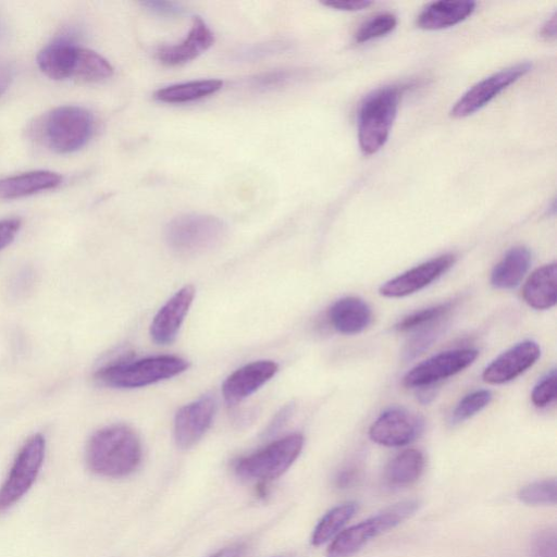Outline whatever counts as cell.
<instances>
[{"label":"cell","mask_w":557,"mask_h":557,"mask_svg":"<svg viewBox=\"0 0 557 557\" xmlns=\"http://www.w3.org/2000/svg\"><path fill=\"white\" fill-rule=\"evenodd\" d=\"M299 73L295 70H273L255 75L248 79V86L257 91L273 90L287 86L293 81L297 79Z\"/></svg>","instance_id":"836d02e7"},{"label":"cell","mask_w":557,"mask_h":557,"mask_svg":"<svg viewBox=\"0 0 557 557\" xmlns=\"http://www.w3.org/2000/svg\"><path fill=\"white\" fill-rule=\"evenodd\" d=\"M140 460V440L127 425L106 426L94 433L88 441L86 461L89 469L99 475H128L138 467Z\"/></svg>","instance_id":"6da1fadb"},{"label":"cell","mask_w":557,"mask_h":557,"mask_svg":"<svg viewBox=\"0 0 557 557\" xmlns=\"http://www.w3.org/2000/svg\"><path fill=\"white\" fill-rule=\"evenodd\" d=\"M541 348L534 341H523L496 357L483 371L490 384L507 383L531 368L540 358Z\"/></svg>","instance_id":"5bb4252c"},{"label":"cell","mask_w":557,"mask_h":557,"mask_svg":"<svg viewBox=\"0 0 557 557\" xmlns=\"http://www.w3.org/2000/svg\"><path fill=\"white\" fill-rule=\"evenodd\" d=\"M479 352L472 348H460L440 352L420 362L406 373V387L432 386L441 380L455 375L474 362Z\"/></svg>","instance_id":"30bf717a"},{"label":"cell","mask_w":557,"mask_h":557,"mask_svg":"<svg viewBox=\"0 0 557 557\" xmlns=\"http://www.w3.org/2000/svg\"><path fill=\"white\" fill-rule=\"evenodd\" d=\"M20 227L21 221L18 219L0 220V249L12 243Z\"/></svg>","instance_id":"74e56055"},{"label":"cell","mask_w":557,"mask_h":557,"mask_svg":"<svg viewBox=\"0 0 557 557\" xmlns=\"http://www.w3.org/2000/svg\"><path fill=\"white\" fill-rule=\"evenodd\" d=\"M327 315L332 326L346 335L362 332L372 320V312L368 304L354 296L335 301L329 309Z\"/></svg>","instance_id":"d6986e66"},{"label":"cell","mask_w":557,"mask_h":557,"mask_svg":"<svg viewBox=\"0 0 557 557\" xmlns=\"http://www.w3.org/2000/svg\"><path fill=\"white\" fill-rule=\"evenodd\" d=\"M425 458L421 450L409 448L395 456L385 469L389 486L404 487L414 483L422 474Z\"/></svg>","instance_id":"cb8c5ba5"},{"label":"cell","mask_w":557,"mask_h":557,"mask_svg":"<svg viewBox=\"0 0 557 557\" xmlns=\"http://www.w3.org/2000/svg\"><path fill=\"white\" fill-rule=\"evenodd\" d=\"M14 76V69L10 62L0 58V97L9 88Z\"/></svg>","instance_id":"60d3db41"},{"label":"cell","mask_w":557,"mask_h":557,"mask_svg":"<svg viewBox=\"0 0 557 557\" xmlns=\"http://www.w3.org/2000/svg\"><path fill=\"white\" fill-rule=\"evenodd\" d=\"M94 132V116L85 108L62 106L51 110L40 123V135L54 152L71 153L79 150Z\"/></svg>","instance_id":"5b68a950"},{"label":"cell","mask_w":557,"mask_h":557,"mask_svg":"<svg viewBox=\"0 0 557 557\" xmlns=\"http://www.w3.org/2000/svg\"><path fill=\"white\" fill-rule=\"evenodd\" d=\"M456 256L445 253L428 260L385 282L380 294L388 298H399L419 292L448 271Z\"/></svg>","instance_id":"4fadbf2b"},{"label":"cell","mask_w":557,"mask_h":557,"mask_svg":"<svg viewBox=\"0 0 557 557\" xmlns=\"http://www.w3.org/2000/svg\"><path fill=\"white\" fill-rule=\"evenodd\" d=\"M289 44L285 40H270L244 46L233 51L231 60L233 62H256L264 58L284 52L288 49Z\"/></svg>","instance_id":"4dcf8cb0"},{"label":"cell","mask_w":557,"mask_h":557,"mask_svg":"<svg viewBox=\"0 0 557 557\" xmlns=\"http://www.w3.org/2000/svg\"><path fill=\"white\" fill-rule=\"evenodd\" d=\"M517 497L521 503L530 506L555 505L557 500L556 479L531 482L518 491Z\"/></svg>","instance_id":"83f0119b"},{"label":"cell","mask_w":557,"mask_h":557,"mask_svg":"<svg viewBox=\"0 0 557 557\" xmlns=\"http://www.w3.org/2000/svg\"><path fill=\"white\" fill-rule=\"evenodd\" d=\"M443 320L414 330L403 350L404 360H412L425 351L443 331Z\"/></svg>","instance_id":"f546056e"},{"label":"cell","mask_w":557,"mask_h":557,"mask_svg":"<svg viewBox=\"0 0 557 557\" xmlns=\"http://www.w3.org/2000/svg\"><path fill=\"white\" fill-rule=\"evenodd\" d=\"M531 557H557V535L555 529H543L531 540Z\"/></svg>","instance_id":"d590c367"},{"label":"cell","mask_w":557,"mask_h":557,"mask_svg":"<svg viewBox=\"0 0 557 557\" xmlns=\"http://www.w3.org/2000/svg\"><path fill=\"white\" fill-rule=\"evenodd\" d=\"M405 85L381 87L366 97L358 115V143L367 154L377 152L387 141Z\"/></svg>","instance_id":"3957f363"},{"label":"cell","mask_w":557,"mask_h":557,"mask_svg":"<svg viewBox=\"0 0 557 557\" xmlns=\"http://www.w3.org/2000/svg\"><path fill=\"white\" fill-rule=\"evenodd\" d=\"M216 410V399L206 394L182 408L174 419V437L178 447L194 446L210 428Z\"/></svg>","instance_id":"7c38bea8"},{"label":"cell","mask_w":557,"mask_h":557,"mask_svg":"<svg viewBox=\"0 0 557 557\" xmlns=\"http://www.w3.org/2000/svg\"><path fill=\"white\" fill-rule=\"evenodd\" d=\"M78 48L69 38H58L39 51L38 67L51 79L70 78L73 75Z\"/></svg>","instance_id":"ac0fdd59"},{"label":"cell","mask_w":557,"mask_h":557,"mask_svg":"<svg viewBox=\"0 0 557 557\" xmlns=\"http://www.w3.org/2000/svg\"><path fill=\"white\" fill-rule=\"evenodd\" d=\"M540 36L546 41L556 39V14H554L541 28Z\"/></svg>","instance_id":"7bdbcfd3"},{"label":"cell","mask_w":557,"mask_h":557,"mask_svg":"<svg viewBox=\"0 0 557 557\" xmlns=\"http://www.w3.org/2000/svg\"><path fill=\"white\" fill-rule=\"evenodd\" d=\"M294 411V405L288 404L284 406L273 418L264 431L265 435H272L276 433L290 418Z\"/></svg>","instance_id":"f35d334b"},{"label":"cell","mask_w":557,"mask_h":557,"mask_svg":"<svg viewBox=\"0 0 557 557\" xmlns=\"http://www.w3.org/2000/svg\"><path fill=\"white\" fill-rule=\"evenodd\" d=\"M223 86L220 79H198L173 84L156 91L154 98L166 103L190 102L215 94Z\"/></svg>","instance_id":"d4e9b609"},{"label":"cell","mask_w":557,"mask_h":557,"mask_svg":"<svg viewBox=\"0 0 557 557\" xmlns=\"http://www.w3.org/2000/svg\"><path fill=\"white\" fill-rule=\"evenodd\" d=\"M453 307L454 302L448 301L416 311L399 320L395 324V330L398 332H409L441 321L451 311Z\"/></svg>","instance_id":"f1b7e54d"},{"label":"cell","mask_w":557,"mask_h":557,"mask_svg":"<svg viewBox=\"0 0 557 557\" xmlns=\"http://www.w3.org/2000/svg\"><path fill=\"white\" fill-rule=\"evenodd\" d=\"M195 297L193 285L178 289L157 312L150 324V336L159 345L172 343Z\"/></svg>","instance_id":"9a60e30c"},{"label":"cell","mask_w":557,"mask_h":557,"mask_svg":"<svg viewBox=\"0 0 557 557\" xmlns=\"http://www.w3.org/2000/svg\"><path fill=\"white\" fill-rule=\"evenodd\" d=\"M243 550V546H230L219 550L211 557H242Z\"/></svg>","instance_id":"ee69618b"},{"label":"cell","mask_w":557,"mask_h":557,"mask_svg":"<svg viewBox=\"0 0 557 557\" xmlns=\"http://www.w3.org/2000/svg\"><path fill=\"white\" fill-rule=\"evenodd\" d=\"M355 502H346L330 509L315 525L311 543L320 546L336 536L357 511Z\"/></svg>","instance_id":"484cf974"},{"label":"cell","mask_w":557,"mask_h":557,"mask_svg":"<svg viewBox=\"0 0 557 557\" xmlns=\"http://www.w3.org/2000/svg\"><path fill=\"white\" fill-rule=\"evenodd\" d=\"M531 69V63L521 62L480 81L456 101L450 110V115L455 119H462L473 114L491 102L508 86L523 77Z\"/></svg>","instance_id":"9c48e42d"},{"label":"cell","mask_w":557,"mask_h":557,"mask_svg":"<svg viewBox=\"0 0 557 557\" xmlns=\"http://www.w3.org/2000/svg\"><path fill=\"white\" fill-rule=\"evenodd\" d=\"M278 370L272 360L247 363L231 373L222 384V394L230 405L237 404L271 380Z\"/></svg>","instance_id":"2e32d148"},{"label":"cell","mask_w":557,"mask_h":557,"mask_svg":"<svg viewBox=\"0 0 557 557\" xmlns=\"http://www.w3.org/2000/svg\"><path fill=\"white\" fill-rule=\"evenodd\" d=\"M397 25V18L392 13L377 14L364 22L355 34L358 44L381 38L389 34Z\"/></svg>","instance_id":"d6a6232c"},{"label":"cell","mask_w":557,"mask_h":557,"mask_svg":"<svg viewBox=\"0 0 557 557\" xmlns=\"http://www.w3.org/2000/svg\"><path fill=\"white\" fill-rule=\"evenodd\" d=\"M141 4L152 14L163 17L180 16L184 12V8L173 1L148 0L143 1Z\"/></svg>","instance_id":"8d00e7d4"},{"label":"cell","mask_w":557,"mask_h":557,"mask_svg":"<svg viewBox=\"0 0 557 557\" xmlns=\"http://www.w3.org/2000/svg\"><path fill=\"white\" fill-rule=\"evenodd\" d=\"M329 8L342 11H361L372 4L370 1L364 0H339V1H326L322 3Z\"/></svg>","instance_id":"ab89813d"},{"label":"cell","mask_w":557,"mask_h":557,"mask_svg":"<svg viewBox=\"0 0 557 557\" xmlns=\"http://www.w3.org/2000/svg\"><path fill=\"white\" fill-rule=\"evenodd\" d=\"M423 429L421 416L403 407H391L371 424L369 436L379 445L400 447L417 440Z\"/></svg>","instance_id":"8fae6325"},{"label":"cell","mask_w":557,"mask_h":557,"mask_svg":"<svg viewBox=\"0 0 557 557\" xmlns=\"http://www.w3.org/2000/svg\"><path fill=\"white\" fill-rule=\"evenodd\" d=\"M357 478V472L355 469H345L339 472L335 479V483L337 487L345 488L350 486Z\"/></svg>","instance_id":"b9f144b4"},{"label":"cell","mask_w":557,"mask_h":557,"mask_svg":"<svg viewBox=\"0 0 557 557\" xmlns=\"http://www.w3.org/2000/svg\"><path fill=\"white\" fill-rule=\"evenodd\" d=\"M8 35V25L4 17L0 14V41H2Z\"/></svg>","instance_id":"bcb514c9"},{"label":"cell","mask_w":557,"mask_h":557,"mask_svg":"<svg viewBox=\"0 0 557 557\" xmlns=\"http://www.w3.org/2000/svg\"><path fill=\"white\" fill-rule=\"evenodd\" d=\"M435 397V389L432 386L421 387L418 393V398L422 404H429Z\"/></svg>","instance_id":"f6af8a7d"},{"label":"cell","mask_w":557,"mask_h":557,"mask_svg":"<svg viewBox=\"0 0 557 557\" xmlns=\"http://www.w3.org/2000/svg\"><path fill=\"white\" fill-rule=\"evenodd\" d=\"M45 447L41 434L33 435L23 445L0 487V512L13 506L30 488L41 468Z\"/></svg>","instance_id":"ba28073f"},{"label":"cell","mask_w":557,"mask_h":557,"mask_svg":"<svg viewBox=\"0 0 557 557\" xmlns=\"http://www.w3.org/2000/svg\"><path fill=\"white\" fill-rule=\"evenodd\" d=\"M531 251L523 246L513 247L494 267L491 273V284L498 289L516 287L530 268Z\"/></svg>","instance_id":"603a6c76"},{"label":"cell","mask_w":557,"mask_h":557,"mask_svg":"<svg viewBox=\"0 0 557 557\" xmlns=\"http://www.w3.org/2000/svg\"><path fill=\"white\" fill-rule=\"evenodd\" d=\"M557 395V377L556 371L552 370L544 377H542L534 386L531 400L537 408H544L550 405Z\"/></svg>","instance_id":"e575fe53"},{"label":"cell","mask_w":557,"mask_h":557,"mask_svg":"<svg viewBox=\"0 0 557 557\" xmlns=\"http://www.w3.org/2000/svg\"><path fill=\"white\" fill-rule=\"evenodd\" d=\"M62 182L60 174L52 171H30L0 178V199H16L48 190Z\"/></svg>","instance_id":"44dd1931"},{"label":"cell","mask_w":557,"mask_h":557,"mask_svg":"<svg viewBox=\"0 0 557 557\" xmlns=\"http://www.w3.org/2000/svg\"><path fill=\"white\" fill-rule=\"evenodd\" d=\"M416 498L398 502L383 511L341 531L326 550V557H351L372 539L410 518L419 508Z\"/></svg>","instance_id":"277c9868"},{"label":"cell","mask_w":557,"mask_h":557,"mask_svg":"<svg viewBox=\"0 0 557 557\" xmlns=\"http://www.w3.org/2000/svg\"><path fill=\"white\" fill-rule=\"evenodd\" d=\"M492 399V393L488 389H478L466 395L453 410L449 422L458 424L473 417L485 408Z\"/></svg>","instance_id":"1f68e13d"},{"label":"cell","mask_w":557,"mask_h":557,"mask_svg":"<svg viewBox=\"0 0 557 557\" xmlns=\"http://www.w3.org/2000/svg\"><path fill=\"white\" fill-rule=\"evenodd\" d=\"M227 226L219 218L189 213L176 216L166 226L165 240L181 256H195L216 247L226 236Z\"/></svg>","instance_id":"8992f818"},{"label":"cell","mask_w":557,"mask_h":557,"mask_svg":"<svg viewBox=\"0 0 557 557\" xmlns=\"http://www.w3.org/2000/svg\"><path fill=\"white\" fill-rule=\"evenodd\" d=\"M473 1H435L426 5L417 17L418 27L440 30L459 24L475 10Z\"/></svg>","instance_id":"ffe728a7"},{"label":"cell","mask_w":557,"mask_h":557,"mask_svg":"<svg viewBox=\"0 0 557 557\" xmlns=\"http://www.w3.org/2000/svg\"><path fill=\"white\" fill-rule=\"evenodd\" d=\"M112 73V65L102 55L90 49L78 48L72 77L92 83L106 79Z\"/></svg>","instance_id":"4316f807"},{"label":"cell","mask_w":557,"mask_h":557,"mask_svg":"<svg viewBox=\"0 0 557 557\" xmlns=\"http://www.w3.org/2000/svg\"><path fill=\"white\" fill-rule=\"evenodd\" d=\"M557 267L545 264L528 277L522 288L523 300L533 309L546 310L556 305Z\"/></svg>","instance_id":"7402d4cb"},{"label":"cell","mask_w":557,"mask_h":557,"mask_svg":"<svg viewBox=\"0 0 557 557\" xmlns=\"http://www.w3.org/2000/svg\"><path fill=\"white\" fill-rule=\"evenodd\" d=\"M302 446L301 434L287 435L238 459L234 466L235 472L245 480L265 482L276 479L293 465Z\"/></svg>","instance_id":"52a82bcc"},{"label":"cell","mask_w":557,"mask_h":557,"mask_svg":"<svg viewBox=\"0 0 557 557\" xmlns=\"http://www.w3.org/2000/svg\"><path fill=\"white\" fill-rule=\"evenodd\" d=\"M188 368L187 360L171 355L117 360L99 368L95 379L110 387L136 388L173 377Z\"/></svg>","instance_id":"7a4b0ae2"},{"label":"cell","mask_w":557,"mask_h":557,"mask_svg":"<svg viewBox=\"0 0 557 557\" xmlns=\"http://www.w3.org/2000/svg\"><path fill=\"white\" fill-rule=\"evenodd\" d=\"M214 42V36L200 16L193 18L187 36L178 44L160 47L158 60L169 66L185 64L207 51Z\"/></svg>","instance_id":"e0dca14e"}]
</instances>
